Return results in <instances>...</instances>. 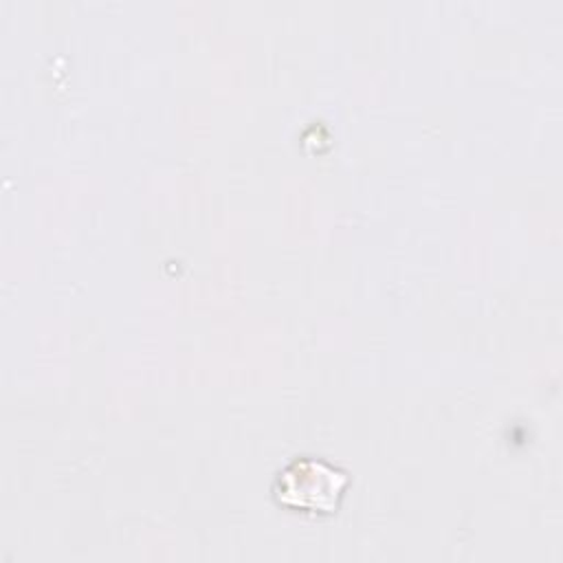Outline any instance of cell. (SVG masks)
<instances>
[{"label": "cell", "instance_id": "obj_1", "mask_svg": "<svg viewBox=\"0 0 563 563\" xmlns=\"http://www.w3.org/2000/svg\"><path fill=\"white\" fill-rule=\"evenodd\" d=\"M350 484L339 466L319 457H295L273 482V497L279 506L306 515H332Z\"/></svg>", "mask_w": 563, "mask_h": 563}]
</instances>
